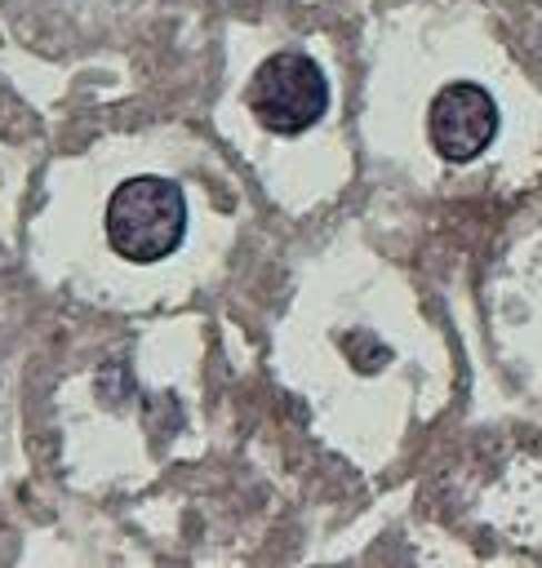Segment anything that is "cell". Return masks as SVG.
Returning a JSON list of instances; mask_svg holds the SVG:
<instances>
[{"label":"cell","mask_w":542,"mask_h":568,"mask_svg":"<svg viewBox=\"0 0 542 568\" xmlns=\"http://www.w3.org/2000/svg\"><path fill=\"white\" fill-rule=\"evenodd\" d=\"M187 235V195L178 182L142 173L111 191L107 200V240L129 262H160L178 253Z\"/></svg>","instance_id":"6da1fadb"},{"label":"cell","mask_w":542,"mask_h":568,"mask_svg":"<svg viewBox=\"0 0 542 568\" xmlns=\"http://www.w3.org/2000/svg\"><path fill=\"white\" fill-rule=\"evenodd\" d=\"M249 106L262 129L293 138L307 133L329 111V80L320 62L307 53H271L253 75Z\"/></svg>","instance_id":"7a4b0ae2"},{"label":"cell","mask_w":542,"mask_h":568,"mask_svg":"<svg viewBox=\"0 0 542 568\" xmlns=\"http://www.w3.org/2000/svg\"><path fill=\"white\" fill-rule=\"evenodd\" d=\"M426 129H431V146L444 160L466 164L498 138V102L489 98V89H480L471 80L444 84L431 102Z\"/></svg>","instance_id":"3957f363"}]
</instances>
